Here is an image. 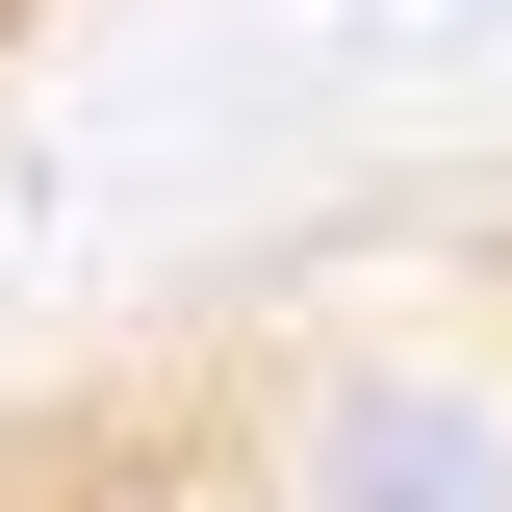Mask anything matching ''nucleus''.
Segmentation results:
<instances>
[{"mask_svg": "<svg viewBox=\"0 0 512 512\" xmlns=\"http://www.w3.org/2000/svg\"><path fill=\"white\" fill-rule=\"evenodd\" d=\"M359 26H512V0H359Z\"/></svg>", "mask_w": 512, "mask_h": 512, "instance_id": "3", "label": "nucleus"}, {"mask_svg": "<svg viewBox=\"0 0 512 512\" xmlns=\"http://www.w3.org/2000/svg\"><path fill=\"white\" fill-rule=\"evenodd\" d=\"M52 512H256V487H231V461H180V436H154V461H77Z\"/></svg>", "mask_w": 512, "mask_h": 512, "instance_id": "2", "label": "nucleus"}, {"mask_svg": "<svg viewBox=\"0 0 512 512\" xmlns=\"http://www.w3.org/2000/svg\"><path fill=\"white\" fill-rule=\"evenodd\" d=\"M256 512H512V384L461 359H359L256 436Z\"/></svg>", "mask_w": 512, "mask_h": 512, "instance_id": "1", "label": "nucleus"}]
</instances>
